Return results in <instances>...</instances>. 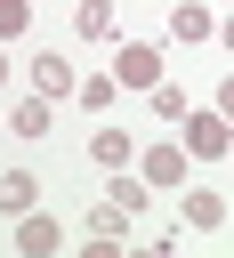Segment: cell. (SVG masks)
Returning <instances> with one entry per match:
<instances>
[{"mask_svg": "<svg viewBox=\"0 0 234 258\" xmlns=\"http://www.w3.org/2000/svg\"><path fill=\"white\" fill-rule=\"evenodd\" d=\"M137 177H145L153 194H186V177H194L186 137H145V145H137Z\"/></svg>", "mask_w": 234, "mask_h": 258, "instance_id": "6da1fadb", "label": "cell"}, {"mask_svg": "<svg viewBox=\"0 0 234 258\" xmlns=\"http://www.w3.org/2000/svg\"><path fill=\"white\" fill-rule=\"evenodd\" d=\"M178 129H186V153H194V161H226V153H234V121H226L218 105H194Z\"/></svg>", "mask_w": 234, "mask_h": 258, "instance_id": "7a4b0ae2", "label": "cell"}, {"mask_svg": "<svg viewBox=\"0 0 234 258\" xmlns=\"http://www.w3.org/2000/svg\"><path fill=\"white\" fill-rule=\"evenodd\" d=\"M113 81H121V89H153V81H169V56H161L153 40H121V48H113Z\"/></svg>", "mask_w": 234, "mask_h": 258, "instance_id": "3957f363", "label": "cell"}, {"mask_svg": "<svg viewBox=\"0 0 234 258\" xmlns=\"http://www.w3.org/2000/svg\"><path fill=\"white\" fill-rule=\"evenodd\" d=\"M81 226H89V242H129V234H137V210H121L113 194H97V202L81 210Z\"/></svg>", "mask_w": 234, "mask_h": 258, "instance_id": "277c9868", "label": "cell"}, {"mask_svg": "<svg viewBox=\"0 0 234 258\" xmlns=\"http://www.w3.org/2000/svg\"><path fill=\"white\" fill-rule=\"evenodd\" d=\"M32 89H40V97H73V89H81L73 56H65V48H40V56H32Z\"/></svg>", "mask_w": 234, "mask_h": 258, "instance_id": "5b68a950", "label": "cell"}, {"mask_svg": "<svg viewBox=\"0 0 234 258\" xmlns=\"http://www.w3.org/2000/svg\"><path fill=\"white\" fill-rule=\"evenodd\" d=\"M89 161L113 177V169H137V137L129 129H89Z\"/></svg>", "mask_w": 234, "mask_h": 258, "instance_id": "8992f818", "label": "cell"}, {"mask_svg": "<svg viewBox=\"0 0 234 258\" xmlns=\"http://www.w3.org/2000/svg\"><path fill=\"white\" fill-rule=\"evenodd\" d=\"M48 105H56V97H40V89H24V97L8 105V137H24V145H32V137H48Z\"/></svg>", "mask_w": 234, "mask_h": 258, "instance_id": "52a82bcc", "label": "cell"}, {"mask_svg": "<svg viewBox=\"0 0 234 258\" xmlns=\"http://www.w3.org/2000/svg\"><path fill=\"white\" fill-rule=\"evenodd\" d=\"M65 234H56V218H40V210H24L16 218V258H48Z\"/></svg>", "mask_w": 234, "mask_h": 258, "instance_id": "ba28073f", "label": "cell"}, {"mask_svg": "<svg viewBox=\"0 0 234 258\" xmlns=\"http://www.w3.org/2000/svg\"><path fill=\"white\" fill-rule=\"evenodd\" d=\"M210 32H218V8L210 0H178L169 8V40H210Z\"/></svg>", "mask_w": 234, "mask_h": 258, "instance_id": "9c48e42d", "label": "cell"}, {"mask_svg": "<svg viewBox=\"0 0 234 258\" xmlns=\"http://www.w3.org/2000/svg\"><path fill=\"white\" fill-rule=\"evenodd\" d=\"M0 210H8V218L40 210V177H32V169H0Z\"/></svg>", "mask_w": 234, "mask_h": 258, "instance_id": "30bf717a", "label": "cell"}, {"mask_svg": "<svg viewBox=\"0 0 234 258\" xmlns=\"http://www.w3.org/2000/svg\"><path fill=\"white\" fill-rule=\"evenodd\" d=\"M186 226H194V234H218V226H226V202H218L210 185H186Z\"/></svg>", "mask_w": 234, "mask_h": 258, "instance_id": "8fae6325", "label": "cell"}, {"mask_svg": "<svg viewBox=\"0 0 234 258\" xmlns=\"http://www.w3.org/2000/svg\"><path fill=\"white\" fill-rule=\"evenodd\" d=\"M73 32H81L89 48H97V40H113V32H121V24H113V0H81V8H73Z\"/></svg>", "mask_w": 234, "mask_h": 258, "instance_id": "7c38bea8", "label": "cell"}, {"mask_svg": "<svg viewBox=\"0 0 234 258\" xmlns=\"http://www.w3.org/2000/svg\"><path fill=\"white\" fill-rule=\"evenodd\" d=\"M105 194H113L121 210H137V218H145V202H153V185H145L137 169H113V177H105Z\"/></svg>", "mask_w": 234, "mask_h": 258, "instance_id": "4fadbf2b", "label": "cell"}, {"mask_svg": "<svg viewBox=\"0 0 234 258\" xmlns=\"http://www.w3.org/2000/svg\"><path fill=\"white\" fill-rule=\"evenodd\" d=\"M73 97H81V113H105V105L121 97V81H113V73H81V89H73Z\"/></svg>", "mask_w": 234, "mask_h": 258, "instance_id": "5bb4252c", "label": "cell"}, {"mask_svg": "<svg viewBox=\"0 0 234 258\" xmlns=\"http://www.w3.org/2000/svg\"><path fill=\"white\" fill-rule=\"evenodd\" d=\"M145 97H153V121H186V113H194V105H186V89H178V81H153V89H145Z\"/></svg>", "mask_w": 234, "mask_h": 258, "instance_id": "9a60e30c", "label": "cell"}, {"mask_svg": "<svg viewBox=\"0 0 234 258\" xmlns=\"http://www.w3.org/2000/svg\"><path fill=\"white\" fill-rule=\"evenodd\" d=\"M32 32V0H0V40H24Z\"/></svg>", "mask_w": 234, "mask_h": 258, "instance_id": "2e32d148", "label": "cell"}, {"mask_svg": "<svg viewBox=\"0 0 234 258\" xmlns=\"http://www.w3.org/2000/svg\"><path fill=\"white\" fill-rule=\"evenodd\" d=\"M218 113H226V121H234V73H226V81H218Z\"/></svg>", "mask_w": 234, "mask_h": 258, "instance_id": "e0dca14e", "label": "cell"}, {"mask_svg": "<svg viewBox=\"0 0 234 258\" xmlns=\"http://www.w3.org/2000/svg\"><path fill=\"white\" fill-rule=\"evenodd\" d=\"M218 40H226V56H234V8H226V16H218Z\"/></svg>", "mask_w": 234, "mask_h": 258, "instance_id": "ac0fdd59", "label": "cell"}, {"mask_svg": "<svg viewBox=\"0 0 234 258\" xmlns=\"http://www.w3.org/2000/svg\"><path fill=\"white\" fill-rule=\"evenodd\" d=\"M0 81H8V48H0Z\"/></svg>", "mask_w": 234, "mask_h": 258, "instance_id": "d6986e66", "label": "cell"}, {"mask_svg": "<svg viewBox=\"0 0 234 258\" xmlns=\"http://www.w3.org/2000/svg\"><path fill=\"white\" fill-rule=\"evenodd\" d=\"M0 137H8V113H0Z\"/></svg>", "mask_w": 234, "mask_h": 258, "instance_id": "ffe728a7", "label": "cell"}]
</instances>
